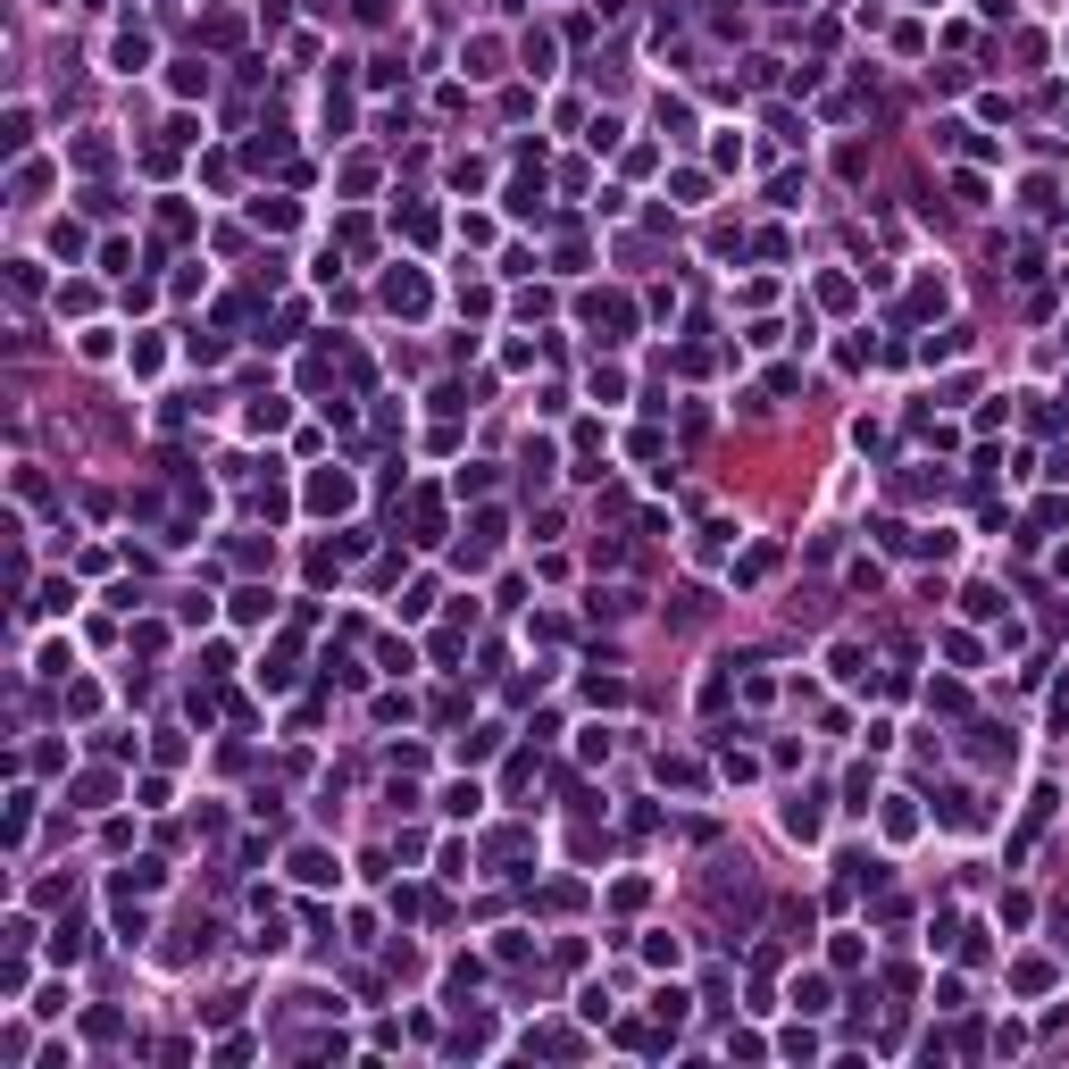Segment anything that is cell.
<instances>
[{
    "label": "cell",
    "mask_w": 1069,
    "mask_h": 1069,
    "mask_svg": "<svg viewBox=\"0 0 1069 1069\" xmlns=\"http://www.w3.org/2000/svg\"><path fill=\"white\" fill-rule=\"evenodd\" d=\"M301 502H310L318 518H343L351 502H360V485H351V468H310V485H301Z\"/></svg>",
    "instance_id": "6da1fadb"
},
{
    "label": "cell",
    "mask_w": 1069,
    "mask_h": 1069,
    "mask_svg": "<svg viewBox=\"0 0 1069 1069\" xmlns=\"http://www.w3.org/2000/svg\"><path fill=\"white\" fill-rule=\"evenodd\" d=\"M385 310H401V318H426V310H435V284H426L418 268H393V276H385Z\"/></svg>",
    "instance_id": "7a4b0ae2"
},
{
    "label": "cell",
    "mask_w": 1069,
    "mask_h": 1069,
    "mask_svg": "<svg viewBox=\"0 0 1069 1069\" xmlns=\"http://www.w3.org/2000/svg\"><path fill=\"white\" fill-rule=\"evenodd\" d=\"M142 67H151V34H142V26H117V34H109V76H142Z\"/></svg>",
    "instance_id": "3957f363"
},
{
    "label": "cell",
    "mask_w": 1069,
    "mask_h": 1069,
    "mask_svg": "<svg viewBox=\"0 0 1069 1069\" xmlns=\"http://www.w3.org/2000/svg\"><path fill=\"white\" fill-rule=\"evenodd\" d=\"M585 318H593V326H610L602 343H619V335H635V301H627V293H585Z\"/></svg>",
    "instance_id": "277c9868"
},
{
    "label": "cell",
    "mask_w": 1069,
    "mask_h": 1069,
    "mask_svg": "<svg viewBox=\"0 0 1069 1069\" xmlns=\"http://www.w3.org/2000/svg\"><path fill=\"white\" fill-rule=\"evenodd\" d=\"M777 827H786L794 844H819V836H827V811H819V794H794L786 811H777Z\"/></svg>",
    "instance_id": "5b68a950"
},
{
    "label": "cell",
    "mask_w": 1069,
    "mask_h": 1069,
    "mask_svg": "<svg viewBox=\"0 0 1069 1069\" xmlns=\"http://www.w3.org/2000/svg\"><path fill=\"white\" fill-rule=\"evenodd\" d=\"M502 209H510V218H543V159H535V168H518V176H510Z\"/></svg>",
    "instance_id": "8992f818"
},
{
    "label": "cell",
    "mask_w": 1069,
    "mask_h": 1069,
    "mask_svg": "<svg viewBox=\"0 0 1069 1069\" xmlns=\"http://www.w3.org/2000/svg\"><path fill=\"white\" fill-rule=\"evenodd\" d=\"M109 928L126 936V944H142V936H151V911H142V902H134L126 886H109Z\"/></svg>",
    "instance_id": "52a82bcc"
},
{
    "label": "cell",
    "mask_w": 1069,
    "mask_h": 1069,
    "mask_svg": "<svg viewBox=\"0 0 1069 1069\" xmlns=\"http://www.w3.org/2000/svg\"><path fill=\"white\" fill-rule=\"evenodd\" d=\"M284 869H293V886H335V877H343V869H335V852H318V844H301Z\"/></svg>",
    "instance_id": "ba28073f"
},
{
    "label": "cell",
    "mask_w": 1069,
    "mask_h": 1069,
    "mask_svg": "<svg viewBox=\"0 0 1069 1069\" xmlns=\"http://www.w3.org/2000/svg\"><path fill=\"white\" fill-rule=\"evenodd\" d=\"M84 953H92V928H84V919H59V928H51V961H59V969H76Z\"/></svg>",
    "instance_id": "9c48e42d"
},
{
    "label": "cell",
    "mask_w": 1069,
    "mask_h": 1069,
    "mask_svg": "<svg viewBox=\"0 0 1069 1069\" xmlns=\"http://www.w3.org/2000/svg\"><path fill=\"white\" fill-rule=\"evenodd\" d=\"M226 610H234V627H268V619H276V593H268V585H243Z\"/></svg>",
    "instance_id": "30bf717a"
},
{
    "label": "cell",
    "mask_w": 1069,
    "mask_h": 1069,
    "mask_svg": "<svg viewBox=\"0 0 1069 1069\" xmlns=\"http://www.w3.org/2000/svg\"><path fill=\"white\" fill-rule=\"evenodd\" d=\"M660 786H677V794H702V760H694V752H660Z\"/></svg>",
    "instance_id": "8fae6325"
},
{
    "label": "cell",
    "mask_w": 1069,
    "mask_h": 1069,
    "mask_svg": "<svg viewBox=\"0 0 1069 1069\" xmlns=\"http://www.w3.org/2000/svg\"><path fill=\"white\" fill-rule=\"evenodd\" d=\"M485 811V786H477V777H451V786H443V819H477Z\"/></svg>",
    "instance_id": "7c38bea8"
},
{
    "label": "cell",
    "mask_w": 1069,
    "mask_h": 1069,
    "mask_svg": "<svg viewBox=\"0 0 1069 1069\" xmlns=\"http://www.w3.org/2000/svg\"><path fill=\"white\" fill-rule=\"evenodd\" d=\"M284 418H293V401H251V410H243V435H284Z\"/></svg>",
    "instance_id": "4fadbf2b"
},
{
    "label": "cell",
    "mask_w": 1069,
    "mask_h": 1069,
    "mask_svg": "<svg viewBox=\"0 0 1069 1069\" xmlns=\"http://www.w3.org/2000/svg\"><path fill=\"white\" fill-rule=\"evenodd\" d=\"M109 802H117V777L109 769H84L76 777V811H109Z\"/></svg>",
    "instance_id": "5bb4252c"
},
{
    "label": "cell",
    "mask_w": 1069,
    "mask_h": 1069,
    "mask_svg": "<svg viewBox=\"0 0 1069 1069\" xmlns=\"http://www.w3.org/2000/svg\"><path fill=\"white\" fill-rule=\"evenodd\" d=\"M209 84H218V76H209V59H176V67H168V92H176V101H193V92H209Z\"/></svg>",
    "instance_id": "9a60e30c"
},
{
    "label": "cell",
    "mask_w": 1069,
    "mask_h": 1069,
    "mask_svg": "<svg viewBox=\"0 0 1069 1069\" xmlns=\"http://www.w3.org/2000/svg\"><path fill=\"white\" fill-rule=\"evenodd\" d=\"M451 752H460V769H477V760H493V752H502V727H468Z\"/></svg>",
    "instance_id": "2e32d148"
},
{
    "label": "cell",
    "mask_w": 1069,
    "mask_h": 1069,
    "mask_svg": "<svg viewBox=\"0 0 1069 1069\" xmlns=\"http://www.w3.org/2000/svg\"><path fill=\"white\" fill-rule=\"evenodd\" d=\"M685 1011H694V994H685V986H660V994H652V1019H660L669 1036L685 1028Z\"/></svg>",
    "instance_id": "e0dca14e"
},
{
    "label": "cell",
    "mask_w": 1069,
    "mask_h": 1069,
    "mask_svg": "<svg viewBox=\"0 0 1069 1069\" xmlns=\"http://www.w3.org/2000/svg\"><path fill=\"white\" fill-rule=\"evenodd\" d=\"M735 535H744L735 518H710V527L694 535V560H727V543H735Z\"/></svg>",
    "instance_id": "ac0fdd59"
},
{
    "label": "cell",
    "mask_w": 1069,
    "mask_h": 1069,
    "mask_svg": "<svg viewBox=\"0 0 1069 1069\" xmlns=\"http://www.w3.org/2000/svg\"><path fill=\"white\" fill-rule=\"evenodd\" d=\"M1061 527H1069V502H1061V493H1053V502H1036V510H1028V543L1061 535Z\"/></svg>",
    "instance_id": "d6986e66"
},
{
    "label": "cell",
    "mask_w": 1069,
    "mask_h": 1069,
    "mask_svg": "<svg viewBox=\"0 0 1069 1069\" xmlns=\"http://www.w3.org/2000/svg\"><path fill=\"white\" fill-rule=\"evenodd\" d=\"M760 577H777V543H752V552L735 560V585H760Z\"/></svg>",
    "instance_id": "ffe728a7"
},
{
    "label": "cell",
    "mask_w": 1069,
    "mask_h": 1069,
    "mask_svg": "<svg viewBox=\"0 0 1069 1069\" xmlns=\"http://www.w3.org/2000/svg\"><path fill=\"white\" fill-rule=\"evenodd\" d=\"M585 393H593V401H602V410H610V401H619V393H627V368H610V360H593V376H585Z\"/></svg>",
    "instance_id": "44dd1931"
},
{
    "label": "cell",
    "mask_w": 1069,
    "mask_h": 1069,
    "mask_svg": "<svg viewBox=\"0 0 1069 1069\" xmlns=\"http://www.w3.org/2000/svg\"><path fill=\"white\" fill-rule=\"evenodd\" d=\"M410 527H418V543H443V502H435V493H418V502H410Z\"/></svg>",
    "instance_id": "7402d4cb"
},
{
    "label": "cell",
    "mask_w": 1069,
    "mask_h": 1069,
    "mask_svg": "<svg viewBox=\"0 0 1069 1069\" xmlns=\"http://www.w3.org/2000/svg\"><path fill=\"white\" fill-rule=\"evenodd\" d=\"M827 994H836V986H827V978H794V1011H802V1019L836 1011V1003H827Z\"/></svg>",
    "instance_id": "603a6c76"
},
{
    "label": "cell",
    "mask_w": 1069,
    "mask_h": 1069,
    "mask_svg": "<svg viewBox=\"0 0 1069 1069\" xmlns=\"http://www.w3.org/2000/svg\"><path fill=\"white\" fill-rule=\"evenodd\" d=\"M669 193H677V209H702V201H710V176H702V168H677Z\"/></svg>",
    "instance_id": "cb8c5ba5"
},
{
    "label": "cell",
    "mask_w": 1069,
    "mask_h": 1069,
    "mask_svg": "<svg viewBox=\"0 0 1069 1069\" xmlns=\"http://www.w3.org/2000/svg\"><path fill=\"white\" fill-rule=\"evenodd\" d=\"M26 142H34V109H9V126H0V151L26 159Z\"/></svg>",
    "instance_id": "d4e9b609"
},
{
    "label": "cell",
    "mask_w": 1069,
    "mask_h": 1069,
    "mask_svg": "<svg viewBox=\"0 0 1069 1069\" xmlns=\"http://www.w3.org/2000/svg\"><path fill=\"white\" fill-rule=\"evenodd\" d=\"M401 234H410V243H435V234H443V218H435L426 201H410V209H401Z\"/></svg>",
    "instance_id": "484cf974"
},
{
    "label": "cell",
    "mask_w": 1069,
    "mask_h": 1069,
    "mask_svg": "<svg viewBox=\"0 0 1069 1069\" xmlns=\"http://www.w3.org/2000/svg\"><path fill=\"white\" fill-rule=\"evenodd\" d=\"M117 886H126V894H159V886H168V869H159V861H126Z\"/></svg>",
    "instance_id": "4316f807"
},
{
    "label": "cell",
    "mask_w": 1069,
    "mask_h": 1069,
    "mask_svg": "<svg viewBox=\"0 0 1069 1069\" xmlns=\"http://www.w3.org/2000/svg\"><path fill=\"white\" fill-rule=\"evenodd\" d=\"M877 802V769H844V811H869Z\"/></svg>",
    "instance_id": "83f0119b"
},
{
    "label": "cell",
    "mask_w": 1069,
    "mask_h": 1069,
    "mask_svg": "<svg viewBox=\"0 0 1069 1069\" xmlns=\"http://www.w3.org/2000/svg\"><path fill=\"white\" fill-rule=\"evenodd\" d=\"M34 802H42L34 786H17V794H9V844H26V827H34Z\"/></svg>",
    "instance_id": "f1b7e54d"
},
{
    "label": "cell",
    "mask_w": 1069,
    "mask_h": 1069,
    "mask_svg": "<svg viewBox=\"0 0 1069 1069\" xmlns=\"http://www.w3.org/2000/svg\"><path fill=\"white\" fill-rule=\"evenodd\" d=\"M468 76H502V42H493V34L468 42Z\"/></svg>",
    "instance_id": "f546056e"
},
{
    "label": "cell",
    "mask_w": 1069,
    "mask_h": 1069,
    "mask_svg": "<svg viewBox=\"0 0 1069 1069\" xmlns=\"http://www.w3.org/2000/svg\"><path fill=\"white\" fill-rule=\"evenodd\" d=\"M936 819H944V827H961V836H969V827H978V802H969V794H944V802H936Z\"/></svg>",
    "instance_id": "4dcf8cb0"
},
{
    "label": "cell",
    "mask_w": 1069,
    "mask_h": 1069,
    "mask_svg": "<svg viewBox=\"0 0 1069 1069\" xmlns=\"http://www.w3.org/2000/svg\"><path fill=\"white\" fill-rule=\"evenodd\" d=\"M886 836H919V811H911V794H886Z\"/></svg>",
    "instance_id": "1f68e13d"
},
{
    "label": "cell",
    "mask_w": 1069,
    "mask_h": 1069,
    "mask_svg": "<svg viewBox=\"0 0 1069 1069\" xmlns=\"http://www.w3.org/2000/svg\"><path fill=\"white\" fill-rule=\"evenodd\" d=\"M961 610H969V619H1003V593H994V585H969Z\"/></svg>",
    "instance_id": "d6a6232c"
},
{
    "label": "cell",
    "mask_w": 1069,
    "mask_h": 1069,
    "mask_svg": "<svg viewBox=\"0 0 1069 1069\" xmlns=\"http://www.w3.org/2000/svg\"><path fill=\"white\" fill-rule=\"evenodd\" d=\"M585 142H593V151H619V142H627V126H619V117L602 109V117H593V126H585Z\"/></svg>",
    "instance_id": "836d02e7"
},
{
    "label": "cell",
    "mask_w": 1069,
    "mask_h": 1069,
    "mask_svg": "<svg viewBox=\"0 0 1069 1069\" xmlns=\"http://www.w3.org/2000/svg\"><path fill=\"white\" fill-rule=\"evenodd\" d=\"M92 301H101L92 284H59V318H92Z\"/></svg>",
    "instance_id": "e575fe53"
},
{
    "label": "cell",
    "mask_w": 1069,
    "mask_h": 1069,
    "mask_svg": "<svg viewBox=\"0 0 1069 1069\" xmlns=\"http://www.w3.org/2000/svg\"><path fill=\"white\" fill-rule=\"evenodd\" d=\"M610 902H619V911H644V902H652V877H619V886H610Z\"/></svg>",
    "instance_id": "d590c367"
},
{
    "label": "cell",
    "mask_w": 1069,
    "mask_h": 1069,
    "mask_svg": "<svg viewBox=\"0 0 1069 1069\" xmlns=\"http://www.w3.org/2000/svg\"><path fill=\"white\" fill-rule=\"evenodd\" d=\"M928 710H944V719H961V710H969V694H961L953 677H944V685H928Z\"/></svg>",
    "instance_id": "8d00e7d4"
},
{
    "label": "cell",
    "mask_w": 1069,
    "mask_h": 1069,
    "mask_svg": "<svg viewBox=\"0 0 1069 1069\" xmlns=\"http://www.w3.org/2000/svg\"><path fill=\"white\" fill-rule=\"evenodd\" d=\"M451 493H460V502H468V493H493V468H485V460H468L460 477H451Z\"/></svg>",
    "instance_id": "74e56055"
},
{
    "label": "cell",
    "mask_w": 1069,
    "mask_h": 1069,
    "mask_svg": "<svg viewBox=\"0 0 1069 1069\" xmlns=\"http://www.w3.org/2000/svg\"><path fill=\"white\" fill-rule=\"evenodd\" d=\"M42 184H51V168H42V159H17V201H34Z\"/></svg>",
    "instance_id": "f35d334b"
},
{
    "label": "cell",
    "mask_w": 1069,
    "mask_h": 1069,
    "mask_svg": "<svg viewBox=\"0 0 1069 1069\" xmlns=\"http://www.w3.org/2000/svg\"><path fill=\"white\" fill-rule=\"evenodd\" d=\"M251 218H259V226H268V234H284V226H293V218H301V209H293V201H259V209H251Z\"/></svg>",
    "instance_id": "ab89813d"
},
{
    "label": "cell",
    "mask_w": 1069,
    "mask_h": 1069,
    "mask_svg": "<svg viewBox=\"0 0 1069 1069\" xmlns=\"http://www.w3.org/2000/svg\"><path fill=\"white\" fill-rule=\"evenodd\" d=\"M502 527H510V518H502V510H477V518H468V535H477V543H485V552H493V543H502Z\"/></svg>",
    "instance_id": "60d3db41"
},
{
    "label": "cell",
    "mask_w": 1069,
    "mask_h": 1069,
    "mask_svg": "<svg viewBox=\"0 0 1069 1069\" xmlns=\"http://www.w3.org/2000/svg\"><path fill=\"white\" fill-rule=\"evenodd\" d=\"M134 652H142V660H159V652H168V627H159V619H142V627H134Z\"/></svg>",
    "instance_id": "b9f144b4"
},
{
    "label": "cell",
    "mask_w": 1069,
    "mask_h": 1069,
    "mask_svg": "<svg viewBox=\"0 0 1069 1069\" xmlns=\"http://www.w3.org/2000/svg\"><path fill=\"white\" fill-rule=\"evenodd\" d=\"M552 59H560V42L552 34H527V67H535V76H552Z\"/></svg>",
    "instance_id": "7bdbcfd3"
},
{
    "label": "cell",
    "mask_w": 1069,
    "mask_h": 1069,
    "mask_svg": "<svg viewBox=\"0 0 1069 1069\" xmlns=\"http://www.w3.org/2000/svg\"><path fill=\"white\" fill-rule=\"evenodd\" d=\"M961 351H969V326H944V335L928 343V360H961Z\"/></svg>",
    "instance_id": "ee69618b"
},
{
    "label": "cell",
    "mask_w": 1069,
    "mask_h": 1069,
    "mask_svg": "<svg viewBox=\"0 0 1069 1069\" xmlns=\"http://www.w3.org/2000/svg\"><path fill=\"white\" fill-rule=\"evenodd\" d=\"M34 669H42V677H67V669H76V652H67V644H42Z\"/></svg>",
    "instance_id": "f6af8a7d"
},
{
    "label": "cell",
    "mask_w": 1069,
    "mask_h": 1069,
    "mask_svg": "<svg viewBox=\"0 0 1069 1069\" xmlns=\"http://www.w3.org/2000/svg\"><path fill=\"white\" fill-rule=\"evenodd\" d=\"M827 669H836V677L852 685V677H861V669H869V660H861V644H836V652H827Z\"/></svg>",
    "instance_id": "bcb514c9"
},
{
    "label": "cell",
    "mask_w": 1069,
    "mask_h": 1069,
    "mask_svg": "<svg viewBox=\"0 0 1069 1069\" xmlns=\"http://www.w3.org/2000/svg\"><path fill=\"white\" fill-rule=\"evenodd\" d=\"M1011 986H1019V994H1044V986H1053V969H1044V961H1019Z\"/></svg>",
    "instance_id": "7dc6e473"
},
{
    "label": "cell",
    "mask_w": 1069,
    "mask_h": 1069,
    "mask_svg": "<svg viewBox=\"0 0 1069 1069\" xmlns=\"http://www.w3.org/2000/svg\"><path fill=\"white\" fill-rule=\"evenodd\" d=\"M777 1053H786V1061H811L819 1036H811V1028H786V1036H777Z\"/></svg>",
    "instance_id": "c3c4849f"
},
{
    "label": "cell",
    "mask_w": 1069,
    "mask_h": 1069,
    "mask_svg": "<svg viewBox=\"0 0 1069 1069\" xmlns=\"http://www.w3.org/2000/svg\"><path fill=\"white\" fill-rule=\"evenodd\" d=\"M644 961H652V969H677L685 953H677V936H644Z\"/></svg>",
    "instance_id": "681fc988"
},
{
    "label": "cell",
    "mask_w": 1069,
    "mask_h": 1069,
    "mask_svg": "<svg viewBox=\"0 0 1069 1069\" xmlns=\"http://www.w3.org/2000/svg\"><path fill=\"white\" fill-rule=\"evenodd\" d=\"M176 619H184V627H209V619H218V602H209V593H184V610H176Z\"/></svg>",
    "instance_id": "f907efd6"
},
{
    "label": "cell",
    "mask_w": 1069,
    "mask_h": 1069,
    "mask_svg": "<svg viewBox=\"0 0 1069 1069\" xmlns=\"http://www.w3.org/2000/svg\"><path fill=\"white\" fill-rule=\"evenodd\" d=\"M76 168H92V176L109 168V142H101V134H84V142H76Z\"/></svg>",
    "instance_id": "816d5d0a"
},
{
    "label": "cell",
    "mask_w": 1069,
    "mask_h": 1069,
    "mask_svg": "<svg viewBox=\"0 0 1069 1069\" xmlns=\"http://www.w3.org/2000/svg\"><path fill=\"white\" fill-rule=\"evenodd\" d=\"M752 251H760V259H786L794 243H786V226H760V234H752Z\"/></svg>",
    "instance_id": "f5cc1de1"
},
{
    "label": "cell",
    "mask_w": 1069,
    "mask_h": 1069,
    "mask_svg": "<svg viewBox=\"0 0 1069 1069\" xmlns=\"http://www.w3.org/2000/svg\"><path fill=\"white\" fill-rule=\"evenodd\" d=\"M9 284L17 293H42V259H9Z\"/></svg>",
    "instance_id": "db71d44e"
},
{
    "label": "cell",
    "mask_w": 1069,
    "mask_h": 1069,
    "mask_svg": "<svg viewBox=\"0 0 1069 1069\" xmlns=\"http://www.w3.org/2000/svg\"><path fill=\"white\" fill-rule=\"evenodd\" d=\"M819 301L827 310H852V276H819Z\"/></svg>",
    "instance_id": "11a10c76"
},
{
    "label": "cell",
    "mask_w": 1069,
    "mask_h": 1069,
    "mask_svg": "<svg viewBox=\"0 0 1069 1069\" xmlns=\"http://www.w3.org/2000/svg\"><path fill=\"white\" fill-rule=\"evenodd\" d=\"M42 610H51V619H59V610H76V585L51 577V585H42Z\"/></svg>",
    "instance_id": "9f6ffc18"
},
{
    "label": "cell",
    "mask_w": 1069,
    "mask_h": 1069,
    "mask_svg": "<svg viewBox=\"0 0 1069 1069\" xmlns=\"http://www.w3.org/2000/svg\"><path fill=\"white\" fill-rule=\"evenodd\" d=\"M1053 735H1069V694H1061V702H1053Z\"/></svg>",
    "instance_id": "6f0895ef"
},
{
    "label": "cell",
    "mask_w": 1069,
    "mask_h": 1069,
    "mask_svg": "<svg viewBox=\"0 0 1069 1069\" xmlns=\"http://www.w3.org/2000/svg\"><path fill=\"white\" fill-rule=\"evenodd\" d=\"M919 9H944V0H919Z\"/></svg>",
    "instance_id": "680465c9"
},
{
    "label": "cell",
    "mask_w": 1069,
    "mask_h": 1069,
    "mask_svg": "<svg viewBox=\"0 0 1069 1069\" xmlns=\"http://www.w3.org/2000/svg\"><path fill=\"white\" fill-rule=\"evenodd\" d=\"M777 9H802V0H777Z\"/></svg>",
    "instance_id": "91938a15"
},
{
    "label": "cell",
    "mask_w": 1069,
    "mask_h": 1069,
    "mask_svg": "<svg viewBox=\"0 0 1069 1069\" xmlns=\"http://www.w3.org/2000/svg\"><path fill=\"white\" fill-rule=\"evenodd\" d=\"M1061 953H1069V928H1061Z\"/></svg>",
    "instance_id": "94428289"
},
{
    "label": "cell",
    "mask_w": 1069,
    "mask_h": 1069,
    "mask_svg": "<svg viewBox=\"0 0 1069 1069\" xmlns=\"http://www.w3.org/2000/svg\"><path fill=\"white\" fill-rule=\"evenodd\" d=\"M1061 284H1069V268H1061Z\"/></svg>",
    "instance_id": "6125c7cd"
},
{
    "label": "cell",
    "mask_w": 1069,
    "mask_h": 1069,
    "mask_svg": "<svg viewBox=\"0 0 1069 1069\" xmlns=\"http://www.w3.org/2000/svg\"><path fill=\"white\" fill-rule=\"evenodd\" d=\"M1061 335H1069V326H1061Z\"/></svg>",
    "instance_id": "be15d7a7"
}]
</instances>
